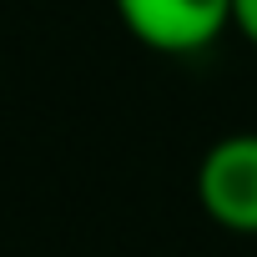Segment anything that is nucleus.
<instances>
[{"label": "nucleus", "instance_id": "obj_2", "mask_svg": "<svg viewBox=\"0 0 257 257\" xmlns=\"http://www.w3.org/2000/svg\"><path fill=\"white\" fill-rule=\"evenodd\" d=\"M197 202L222 232L257 237V132H232L202 152Z\"/></svg>", "mask_w": 257, "mask_h": 257}, {"label": "nucleus", "instance_id": "obj_3", "mask_svg": "<svg viewBox=\"0 0 257 257\" xmlns=\"http://www.w3.org/2000/svg\"><path fill=\"white\" fill-rule=\"evenodd\" d=\"M232 31L257 51V0H232Z\"/></svg>", "mask_w": 257, "mask_h": 257}, {"label": "nucleus", "instance_id": "obj_1", "mask_svg": "<svg viewBox=\"0 0 257 257\" xmlns=\"http://www.w3.org/2000/svg\"><path fill=\"white\" fill-rule=\"evenodd\" d=\"M116 21L157 56H202L232 31V0H111Z\"/></svg>", "mask_w": 257, "mask_h": 257}]
</instances>
